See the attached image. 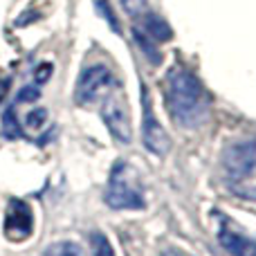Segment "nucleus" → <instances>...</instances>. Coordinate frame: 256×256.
Segmentation results:
<instances>
[{"label": "nucleus", "instance_id": "obj_1", "mask_svg": "<svg viewBox=\"0 0 256 256\" xmlns=\"http://www.w3.org/2000/svg\"><path fill=\"white\" fill-rule=\"evenodd\" d=\"M166 110L178 126L198 128L209 117V94L202 81L184 68H173L164 81Z\"/></svg>", "mask_w": 256, "mask_h": 256}, {"label": "nucleus", "instance_id": "obj_2", "mask_svg": "<svg viewBox=\"0 0 256 256\" xmlns=\"http://www.w3.org/2000/svg\"><path fill=\"white\" fill-rule=\"evenodd\" d=\"M104 198L110 209H144V194L128 162H115Z\"/></svg>", "mask_w": 256, "mask_h": 256}, {"label": "nucleus", "instance_id": "obj_3", "mask_svg": "<svg viewBox=\"0 0 256 256\" xmlns=\"http://www.w3.org/2000/svg\"><path fill=\"white\" fill-rule=\"evenodd\" d=\"M115 88H117V79L112 74V70L108 66H104V63H97V66H90L81 72L74 88V99L76 104H92L94 99L106 97Z\"/></svg>", "mask_w": 256, "mask_h": 256}, {"label": "nucleus", "instance_id": "obj_4", "mask_svg": "<svg viewBox=\"0 0 256 256\" xmlns=\"http://www.w3.org/2000/svg\"><path fill=\"white\" fill-rule=\"evenodd\" d=\"M222 166L230 180H248L256 171V137L238 140L222 150Z\"/></svg>", "mask_w": 256, "mask_h": 256}, {"label": "nucleus", "instance_id": "obj_5", "mask_svg": "<svg viewBox=\"0 0 256 256\" xmlns=\"http://www.w3.org/2000/svg\"><path fill=\"white\" fill-rule=\"evenodd\" d=\"M102 120H104V124L108 126L110 135L115 137L117 142L128 144V142L132 140V128H130V117H128L126 102L122 97H117L115 90H110V92L104 97Z\"/></svg>", "mask_w": 256, "mask_h": 256}, {"label": "nucleus", "instance_id": "obj_6", "mask_svg": "<svg viewBox=\"0 0 256 256\" xmlns=\"http://www.w3.org/2000/svg\"><path fill=\"white\" fill-rule=\"evenodd\" d=\"M142 142H144V146L150 153L160 155V158H164L168 153V148H171V140H168L166 130L158 122L153 108H150L146 88H142Z\"/></svg>", "mask_w": 256, "mask_h": 256}, {"label": "nucleus", "instance_id": "obj_7", "mask_svg": "<svg viewBox=\"0 0 256 256\" xmlns=\"http://www.w3.org/2000/svg\"><path fill=\"white\" fill-rule=\"evenodd\" d=\"M32 230H34V216H32V207L18 198H12L7 204V214H4V236L14 243L30 238Z\"/></svg>", "mask_w": 256, "mask_h": 256}, {"label": "nucleus", "instance_id": "obj_8", "mask_svg": "<svg viewBox=\"0 0 256 256\" xmlns=\"http://www.w3.org/2000/svg\"><path fill=\"white\" fill-rule=\"evenodd\" d=\"M218 243L230 256H256V240L240 234L227 220H222L218 227Z\"/></svg>", "mask_w": 256, "mask_h": 256}, {"label": "nucleus", "instance_id": "obj_9", "mask_svg": "<svg viewBox=\"0 0 256 256\" xmlns=\"http://www.w3.org/2000/svg\"><path fill=\"white\" fill-rule=\"evenodd\" d=\"M137 27H142V30L146 32V34L150 36V38L155 40V43H162V40H168L173 36V32H171V27H168V22L164 20V18H160L158 14H153V12H148L146 16H142L140 18V25Z\"/></svg>", "mask_w": 256, "mask_h": 256}, {"label": "nucleus", "instance_id": "obj_10", "mask_svg": "<svg viewBox=\"0 0 256 256\" xmlns=\"http://www.w3.org/2000/svg\"><path fill=\"white\" fill-rule=\"evenodd\" d=\"M132 38H135V43L140 45V50L142 52H144V56L148 58L150 63H153V66H160V63H162V52H160L158 48H155V40L150 38L148 34H146L144 30H142V27H132Z\"/></svg>", "mask_w": 256, "mask_h": 256}, {"label": "nucleus", "instance_id": "obj_11", "mask_svg": "<svg viewBox=\"0 0 256 256\" xmlns=\"http://www.w3.org/2000/svg\"><path fill=\"white\" fill-rule=\"evenodd\" d=\"M43 256H84L81 248L72 240H58V243H52L48 250L43 252Z\"/></svg>", "mask_w": 256, "mask_h": 256}, {"label": "nucleus", "instance_id": "obj_12", "mask_svg": "<svg viewBox=\"0 0 256 256\" xmlns=\"http://www.w3.org/2000/svg\"><path fill=\"white\" fill-rule=\"evenodd\" d=\"M90 243H92V256H117L110 240H108L106 234H102V232H92V234H90Z\"/></svg>", "mask_w": 256, "mask_h": 256}, {"label": "nucleus", "instance_id": "obj_13", "mask_svg": "<svg viewBox=\"0 0 256 256\" xmlns=\"http://www.w3.org/2000/svg\"><path fill=\"white\" fill-rule=\"evenodd\" d=\"M122 7L126 9L128 16L137 18V20H140L142 16H146V14L150 12L148 0H122Z\"/></svg>", "mask_w": 256, "mask_h": 256}, {"label": "nucleus", "instance_id": "obj_14", "mask_svg": "<svg viewBox=\"0 0 256 256\" xmlns=\"http://www.w3.org/2000/svg\"><path fill=\"white\" fill-rule=\"evenodd\" d=\"M2 132L7 140H16V137H20V126H18L16 122V115H14L12 108H7L2 115Z\"/></svg>", "mask_w": 256, "mask_h": 256}, {"label": "nucleus", "instance_id": "obj_15", "mask_svg": "<svg viewBox=\"0 0 256 256\" xmlns=\"http://www.w3.org/2000/svg\"><path fill=\"white\" fill-rule=\"evenodd\" d=\"M45 122H48V110H45V108H38V110H34V112H30V115H27L25 126L32 128V130H38Z\"/></svg>", "mask_w": 256, "mask_h": 256}, {"label": "nucleus", "instance_id": "obj_16", "mask_svg": "<svg viewBox=\"0 0 256 256\" xmlns=\"http://www.w3.org/2000/svg\"><path fill=\"white\" fill-rule=\"evenodd\" d=\"M97 9H99V12L104 14V16L108 18V22H110V30H112V32H117V34H120V32H122V27H120V22H117L115 14H112L110 4H108L106 0H97Z\"/></svg>", "mask_w": 256, "mask_h": 256}, {"label": "nucleus", "instance_id": "obj_17", "mask_svg": "<svg viewBox=\"0 0 256 256\" xmlns=\"http://www.w3.org/2000/svg\"><path fill=\"white\" fill-rule=\"evenodd\" d=\"M36 99H40V90L36 88V86H25V88L18 92L16 102L22 104V102H36Z\"/></svg>", "mask_w": 256, "mask_h": 256}, {"label": "nucleus", "instance_id": "obj_18", "mask_svg": "<svg viewBox=\"0 0 256 256\" xmlns=\"http://www.w3.org/2000/svg\"><path fill=\"white\" fill-rule=\"evenodd\" d=\"M52 72H54V66H52V63H40L38 70H36V86L45 84V81L52 76Z\"/></svg>", "mask_w": 256, "mask_h": 256}, {"label": "nucleus", "instance_id": "obj_19", "mask_svg": "<svg viewBox=\"0 0 256 256\" xmlns=\"http://www.w3.org/2000/svg\"><path fill=\"white\" fill-rule=\"evenodd\" d=\"M164 256H184V254H182V252H178V250H168V252L164 254Z\"/></svg>", "mask_w": 256, "mask_h": 256}]
</instances>
